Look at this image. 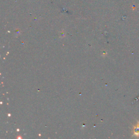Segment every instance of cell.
<instances>
[{
  "label": "cell",
  "mask_w": 139,
  "mask_h": 139,
  "mask_svg": "<svg viewBox=\"0 0 139 139\" xmlns=\"http://www.w3.org/2000/svg\"><path fill=\"white\" fill-rule=\"evenodd\" d=\"M133 131H134V135L137 137L139 136V121L136 125H134L133 127Z\"/></svg>",
  "instance_id": "obj_1"
}]
</instances>
